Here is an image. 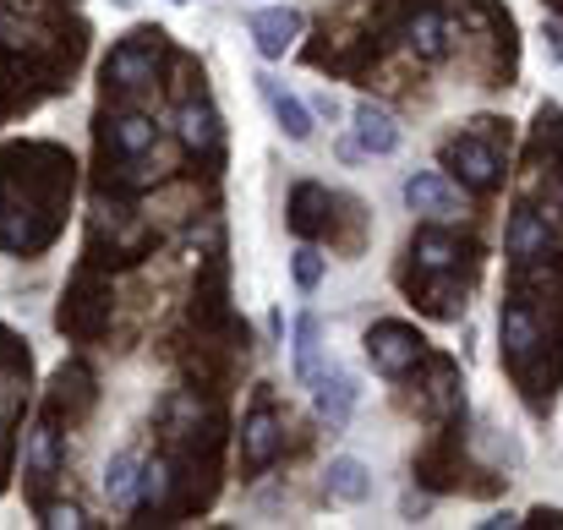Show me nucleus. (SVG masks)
Returning <instances> with one entry per match:
<instances>
[{
  "mask_svg": "<svg viewBox=\"0 0 563 530\" xmlns=\"http://www.w3.org/2000/svg\"><path fill=\"white\" fill-rule=\"evenodd\" d=\"M410 257H416L427 274H449V268H460V241L443 235V230H421L416 246H410Z\"/></svg>",
  "mask_w": 563,
  "mask_h": 530,
  "instance_id": "nucleus-16",
  "label": "nucleus"
},
{
  "mask_svg": "<svg viewBox=\"0 0 563 530\" xmlns=\"http://www.w3.org/2000/svg\"><path fill=\"white\" fill-rule=\"evenodd\" d=\"M279 449H285V427H279V416L268 405H257L246 416V427H241V460H246V471H268L279 460Z\"/></svg>",
  "mask_w": 563,
  "mask_h": 530,
  "instance_id": "nucleus-5",
  "label": "nucleus"
},
{
  "mask_svg": "<svg viewBox=\"0 0 563 530\" xmlns=\"http://www.w3.org/2000/svg\"><path fill=\"white\" fill-rule=\"evenodd\" d=\"M257 88H263V99H268L274 121L285 126V137H290V143H307V137H312V110H307L296 93H285L274 77H257Z\"/></svg>",
  "mask_w": 563,
  "mask_h": 530,
  "instance_id": "nucleus-12",
  "label": "nucleus"
},
{
  "mask_svg": "<svg viewBox=\"0 0 563 530\" xmlns=\"http://www.w3.org/2000/svg\"><path fill=\"white\" fill-rule=\"evenodd\" d=\"M312 115H329V121H334V115H340V99H334V93H318V99H312Z\"/></svg>",
  "mask_w": 563,
  "mask_h": 530,
  "instance_id": "nucleus-22",
  "label": "nucleus"
},
{
  "mask_svg": "<svg viewBox=\"0 0 563 530\" xmlns=\"http://www.w3.org/2000/svg\"><path fill=\"white\" fill-rule=\"evenodd\" d=\"M290 268H296V285H301V290H318V279H323V257H318L312 246H301Z\"/></svg>",
  "mask_w": 563,
  "mask_h": 530,
  "instance_id": "nucleus-21",
  "label": "nucleus"
},
{
  "mask_svg": "<svg viewBox=\"0 0 563 530\" xmlns=\"http://www.w3.org/2000/svg\"><path fill=\"white\" fill-rule=\"evenodd\" d=\"M367 355H373V366L383 377H405V372H416L421 366V334L410 329V323H377L373 334H367Z\"/></svg>",
  "mask_w": 563,
  "mask_h": 530,
  "instance_id": "nucleus-1",
  "label": "nucleus"
},
{
  "mask_svg": "<svg viewBox=\"0 0 563 530\" xmlns=\"http://www.w3.org/2000/svg\"><path fill=\"white\" fill-rule=\"evenodd\" d=\"M465 186H476V191H493L498 176H504V159H498V148L487 143V137H460V143H449V154H443Z\"/></svg>",
  "mask_w": 563,
  "mask_h": 530,
  "instance_id": "nucleus-4",
  "label": "nucleus"
},
{
  "mask_svg": "<svg viewBox=\"0 0 563 530\" xmlns=\"http://www.w3.org/2000/svg\"><path fill=\"white\" fill-rule=\"evenodd\" d=\"M27 465H33V476H49V471H55V432H49V427L33 432V443H27Z\"/></svg>",
  "mask_w": 563,
  "mask_h": 530,
  "instance_id": "nucleus-20",
  "label": "nucleus"
},
{
  "mask_svg": "<svg viewBox=\"0 0 563 530\" xmlns=\"http://www.w3.org/2000/svg\"><path fill=\"white\" fill-rule=\"evenodd\" d=\"M312 399H318V416H323L329 427H345L351 410H356V377H351L345 366H329V372L312 377Z\"/></svg>",
  "mask_w": 563,
  "mask_h": 530,
  "instance_id": "nucleus-6",
  "label": "nucleus"
},
{
  "mask_svg": "<svg viewBox=\"0 0 563 530\" xmlns=\"http://www.w3.org/2000/svg\"><path fill=\"white\" fill-rule=\"evenodd\" d=\"M323 202H329V197H323V186H312V180H307V186H296V197H290V224H296V235H318V230L329 224V219L318 213Z\"/></svg>",
  "mask_w": 563,
  "mask_h": 530,
  "instance_id": "nucleus-18",
  "label": "nucleus"
},
{
  "mask_svg": "<svg viewBox=\"0 0 563 530\" xmlns=\"http://www.w3.org/2000/svg\"><path fill=\"white\" fill-rule=\"evenodd\" d=\"M405 44H410V55L438 60V55L449 49V16L432 11V5H421V11L410 16V27H405Z\"/></svg>",
  "mask_w": 563,
  "mask_h": 530,
  "instance_id": "nucleus-13",
  "label": "nucleus"
},
{
  "mask_svg": "<svg viewBox=\"0 0 563 530\" xmlns=\"http://www.w3.org/2000/svg\"><path fill=\"white\" fill-rule=\"evenodd\" d=\"M170 5H187V0H170Z\"/></svg>",
  "mask_w": 563,
  "mask_h": 530,
  "instance_id": "nucleus-24",
  "label": "nucleus"
},
{
  "mask_svg": "<svg viewBox=\"0 0 563 530\" xmlns=\"http://www.w3.org/2000/svg\"><path fill=\"white\" fill-rule=\"evenodd\" d=\"M104 143L121 154V159H143V154H154V143H159V132H154V121L148 115H110L104 121Z\"/></svg>",
  "mask_w": 563,
  "mask_h": 530,
  "instance_id": "nucleus-9",
  "label": "nucleus"
},
{
  "mask_svg": "<svg viewBox=\"0 0 563 530\" xmlns=\"http://www.w3.org/2000/svg\"><path fill=\"white\" fill-rule=\"evenodd\" d=\"M405 202H410L416 213L449 219V213L460 208V191H454V186H449L443 176H432V170H416V176L405 180Z\"/></svg>",
  "mask_w": 563,
  "mask_h": 530,
  "instance_id": "nucleus-11",
  "label": "nucleus"
},
{
  "mask_svg": "<svg viewBox=\"0 0 563 530\" xmlns=\"http://www.w3.org/2000/svg\"><path fill=\"white\" fill-rule=\"evenodd\" d=\"M296 377H301V383L318 377V318H312V312L296 318Z\"/></svg>",
  "mask_w": 563,
  "mask_h": 530,
  "instance_id": "nucleus-19",
  "label": "nucleus"
},
{
  "mask_svg": "<svg viewBox=\"0 0 563 530\" xmlns=\"http://www.w3.org/2000/svg\"><path fill=\"white\" fill-rule=\"evenodd\" d=\"M296 33H301V11H290V5H268V11L252 16V38H257L263 60H279L296 44Z\"/></svg>",
  "mask_w": 563,
  "mask_h": 530,
  "instance_id": "nucleus-7",
  "label": "nucleus"
},
{
  "mask_svg": "<svg viewBox=\"0 0 563 530\" xmlns=\"http://www.w3.org/2000/svg\"><path fill=\"white\" fill-rule=\"evenodd\" d=\"M176 126H181V143H187L191 154H213V148H219V115H213L202 99H197V104H181Z\"/></svg>",
  "mask_w": 563,
  "mask_h": 530,
  "instance_id": "nucleus-15",
  "label": "nucleus"
},
{
  "mask_svg": "<svg viewBox=\"0 0 563 530\" xmlns=\"http://www.w3.org/2000/svg\"><path fill=\"white\" fill-rule=\"evenodd\" d=\"M44 526H82V515H77V509H49Z\"/></svg>",
  "mask_w": 563,
  "mask_h": 530,
  "instance_id": "nucleus-23",
  "label": "nucleus"
},
{
  "mask_svg": "<svg viewBox=\"0 0 563 530\" xmlns=\"http://www.w3.org/2000/svg\"><path fill=\"white\" fill-rule=\"evenodd\" d=\"M504 246H509V257H520V263H531V257H548V246H553V224H548V213H531V208H520V213L509 219V235H504Z\"/></svg>",
  "mask_w": 563,
  "mask_h": 530,
  "instance_id": "nucleus-10",
  "label": "nucleus"
},
{
  "mask_svg": "<svg viewBox=\"0 0 563 530\" xmlns=\"http://www.w3.org/2000/svg\"><path fill=\"white\" fill-rule=\"evenodd\" d=\"M137 482H143V465H137V454H115L110 465H104V498L110 504H137Z\"/></svg>",
  "mask_w": 563,
  "mask_h": 530,
  "instance_id": "nucleus-17",
  "label": "nucleus"
},
{
  "mask_svg": "<svg viewBox=\"0 0 563 530\" xmlns=\"http://www.w3.org/2000/svg\"><path fill=\"white\" fill-rule=\"evenodd\" d=\"M351 121H356V148L362 154H394L399 148V126H394V115L383 110V104H373V99H362L356 110H351Z\"/></svg>",
  "mask_w": 563,
  "mask_h": 530,
  "instance_id": "nucleus-8",
  "label": "nucleus"
},
{
  "mask_svg": "<svg viewBox=\"0 0 563 530\" xmlns=\"http://www.w3.org/2000/svg\"><path fill=\"white\" fill-rule=\"evenodd\" d=\"M367 493H373V471L356 454L329 460V498L334 504H367Z\"/></svg>",
  "mask_w": 563,
  "mask_h": 530,
  "instance_id": "nucleus-14",
  "label": "nucleus"
},
{
  "mask_svg": "<svg viewBox=\"0 0 563 530\" xmlns=\"http://www.w3.org/2000/svg\"><path fill=\"white\" fill-rule=\"evenodd\" d=\"M154 66H159V33H137L132 44H121L104 60V82L115 93H132V88H148L154 82Z\"/></svg>",
  "mask_w": 563,
  "mask_h": 530,
  "instance_id": "nucleus-2",
  "label": "nucleus"
},
{
  "mask_svg": "<svg viewBox=\"0 0 563 530\" xmlns=\"http://www.w3.org/2000/svg\"><path fill=\"white\" fill-rule=\"evenodd\" d=\"M498 329H504V351H509V361H515V366H526L531 355L548 345V323H542V318L531 312V301H520V296L504 307Z\"/></svg>",
  "mask_w": 563,
  "mask_h": 530,
  "instance_id": "nucleus-3",
  "label": "nucleus"
}]
</instances>
